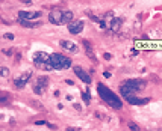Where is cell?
I'll use <instances>...</instances> for the list:
<instances>
[{"mask_svg": "<svg viewBox=\"0 0 162 131\" xmlns=\"http://www.w3.org/2000/svg\"><path fill=\"white\" fill-rule=\"evenodd\" d=\"M37 85H39L41 87H47L49 86V79H47V77H44V75H41V77H38L37 79Z\"/></svg>", "mask_w": 162, "mask_h": 131, "instance_id": "17", "label": "cell"}, {"mask_svg": "<svg viewBox=\"0 0 162 131\" xmlns=\"http://www.w3.org/2000/svg\"><path fill=\"white\" fill-rule=\"evenodd\" d=\"M67 131H79V128H68Z\"/></svg>", "mask_w": 162, "mask_h": 131, "instance_id": "30", "label": "cell"}, {"mask_svg": "<svg viewBox=\"0 0 162 131\" xmlns=\"http://www.w3.org/2000/svg\"><path fill=\"white\" fill-rule=\"evenodd\" d=\"M123 23H124V18H121V17H118V18H114L112 21H111V30H114V32H118L120 29H121V26H123Z\"/></svg>", "mask_w": 162, "mask_h": 131, "instance_id": "13", "label": "cell"}, {"mask_svg": "<svg viewBox=\"0 0 162 131\" xmlns=\"http://www.w3.org/2000/svg\"><path fill=\"white\" fill-rule=\"evenodd\" d=\"M62 18H64V11L61 9H53L49 14V21L52 24H56V26L62 24Z\"/></svg>", "mask_w": 162, "mask_h": 131, "instance_id": "5", "label": "cell"}, {"mask_svg": "<svg viewBox=\"0 0 162 131\" xmlns=\"http://www.w3.org/2000/svg\"><path fill=\"white\" fill-rule=\"evenodd\" d=\"M18 23H20L21 26L29 27V29H33V27H38V26H39V23H32V21H29V20H23V18H18Z\"/></svg>", "mask_w": 162, "mask_h": 131, "instance_id": "16", "label": "cell"}, {"mask_svg": "<svg viewBox=\"0 0 162 131\" xmlns=\"http://www.w3.org/2000/svg\"><path fill=\"white\" fill-rule=\"evenodd\" d=\"M0 75H2V77H8L9 75V69L6 67H2V68H0Z\"/></svg>", "mask_w": 162, "mask_h": 131, "instance_id": "19", "label": "cell"}, {"mask_svg": "<svg viewBox=\"0 0 162 131\" xmlns=\"http://www.w3.org/2000/svg\"><path fill=\"white\" fill-rule=\"evenodd\" d=\"M73 71H74V74L77 75V79H80L83 83H86V85L91 83V77L88 75V73L83 68H80V67H73Z\"/></svg>", "mask_w": 162, "mask_h": 131, "instance_id": "7", "label": "cell"}, {"mask_svg": "<svg viewBox=\"0 0 162 131\" xmlns=\"http://www.w3.org/2000/svg\"><path fill=\"white\" fill-rule=\"evenodd\" d=\"M120 92H121V95L124 98H129V97H136V93L140 92L138 89H135L133 86H130V85H127V83H123L121 86H120Z\"/></svg>", "mask_w": 162, "mask_h": 131, "instance_id": "4", "label": "cell"}, {"mask_svg": "<svg viewBox=\"0 0 162 131\" xmlns=\"http://www.w3.org/2000/svg\"><path fill=\"white\" fill-rule=\"evenodd\" d=\"M126 83H127V85H130V86H133L135 89H138V91H141V89H144V87H146V85H147V81H146V80H141V79L127 80Z\"/></svg>", "mask_w": 162, "mask_h": 131, "instance_id": "11", "label": "cell"}, {"mask_svg": "<svg viewBox=\"0 0 162 131\" xmlns=\"http://www.w3.org/2000/svg\"><path fill=\"white\" fill-rule=\"evenodd\" d=\"M74 14L71 12V11H64V18H62V24H70V23H73L74 20Z\"/></svg>", "mask_w": 162, "mask_h": 131, "instance_id": "15", "label": "cell"}, {"mask_svg": "<svg viewBox=\"0 0 162 131\" xmlns=\"http://www.w3.org/2000/svg\"><path fill=\"white\" fill-rule=\"evenodd\" d=\"M31 75H32L31 71H26L25 74H21L20 77H17V79H14V86H15L17 89L25 87V86H26V83L29 81V79H31Z\"/></svg>", "mask_w": 162, "mask_h": 131, "instance_id": "6", "label": "cell"}, {"mask_svg": "<svg viewBox=\"0 0 162 131\" xmlns=\"http://www.w3.org/2000/svg\"><path fill=\"white\" fill-rule=\"evenodd\" d=\"M112 17H114V14H112V12H108V14H105V18H106V20H109V21H112V20H114Z\"/></svg>", "mask_w": 162, "mask_h": 131, "instance_id": "24", "label": "cell"}, {"mask_svg": "<svg viewBox=\"0 0 162 131\" xmlns=\"http://www.w3.org/2000/svg\"><path fill=\"white\" fill-rule=\"evenodd\" d=\"M103 75L106 77V79H109V77H111V74H109V73H103Z\"/></svg>", "mask_w": 162, "mask_h": 131, "instance_id": "29", "label": "cell"}, {"mask_svg": "<svg viewBox=\"0 0 162 131\" xmlns=\"http://www.w3.org/2000/svg\"><path fill=\"white\" fill-rule=\"evenodd\" d=\"M50 62H52V67L55 69H68V68H71V60L68 57H65L64 54H59V53H53V54H50Z\"/></svg>", "mask_w": 162, "mask_h": 131, "instance_id": "3", "label": "cell"}, {"mask_svg": "<svg viewBox=\"0 0 162 131\" xmlns=\"http://www.w3.org/2000/svg\"><path fill=\"white\" fill-rule=\"evenodd\" d=\"M21 2H23V3H31L32 0H21Z\"/></svg>", "mask_w": 162, "mask_h": 131, "instance_id": "31", "label": "cell"}, {"mask_svg": "<svg viewBox=\"0 0 162 131\" xmlns=\"http://www.w3.org/2000/svg\"><path fill=\"white\" fill-rule=\"evenodd\" d=\"M3 38H5V39H9V41H14L15 36H14V33H5Z\"/></svg>", "mask_w": 162, "mask_h": 131, "instance_id": "22", "label": "cell"}, {"mask_svg": "<svg viewBox=\"0 0 162 131\" xmlns=\"http://www.w3.org/2000/svg\"><path fill=\"white\" fill-rule=\"evenodd\" d=\"M83 30V21H73V23H70L68 24V32L71 35H77V33H80Z\"/></svg>", "mask_w": 162, "mask_h": 131, "instance_id": "9", "label": "cell"}, {"mask_svg": "<svg viewBox=\"0 0 162 131\" xmlns=\"http://www.w3.org/2000/svg\"><path fill=\"white\" fill-rule=\"evenodd\" d=\"M59 45L62 47V48H65L67 51H70V53H76L79 51V47H77L74 42H71V41H67V39H62V41H59Z\"/></svg>", "mask_w": 162, "mask_h": 131, "instance_id": "8", "label": "cell"}, {"mask_svg": "<svg viewBox=\"0 0 162 131\" xmlns=\"http://www.w3.org/2000/svg\"><path fill=\"white\" fill-rule=\"evenodd\" d=\"M129 128H130V131H140L138 125H136V124H133V122H129Z\"/></svg>", "mask_w": 162, "mask_h": 131, "instance_id": "21", "label": "cell"}, {"mask_svg": "<svg viewBox=\"0 0 162 131\" xmlns=\"http://www.w3.org/2000/svg\"><path fill=\"white\" fill-rule=\"evenodd\" d=\"M33 65L38 69H44V71L55 69V68L52 67V62H50V54H46V53H43V51L35 53V56H33Z\"/></svg>", "mask_w": 162, "mask_h": 131, "instance_id": "2", "label": "cell"}, {"mask_svg": "<svg viewBox=\"0 0 162 131\" xmlns=\"http://www.w3.org/2000/svg\"><path fill=\"white\" fill-rule=\"evenodd\" d=\"M33 92L37 93V95H41V93L44 92V87H41L39 85H35V86H33Z\"/></svg>", "mask_w": 162, "mask_h": 131, "instance_id": "18", "label": "cell"}, {"mask_svg": "<svg viewBox=\"0 0 162 131\" xmlns=\"http://www.w3.org/2000/svg\"><path fill=\"white\" fill-rule=\"evenodd\" d=\"M88 15H89V18H91L93 21H97V23L100 21V18H97V17H95V15H93V14H89V12H88Z\"/></svg>", "mask_w": 162, "mask_h": 131, "instance_id": "25", "label": "cell"}, {"mask_svg": "<svg viewBox=\"0 0 162 131\" xmlns=\"http://www.w3.org/2000/svg\"><path fill=\"white\" fill-rule=\"evenodd\" d=\"M3 53H5L6 56H12V54H14V50H12V48H5Z\"/></svg>", "mask_w": 162, "mask_h": 131, "instance_id": "23", "label": "cell"}, {"mask_svg": "<svg viewBox=\"0 0 162 131\" xmlns=\"http://www.w3.org/2000/svg\"><path fill=\"white\" fill-rule=\"evenodd\" d=\"M46 125H47L49 128H52V130H56V125H53V124H49V122H47Z\"/></svg>", "mask_w": 162, "mask_h": 131, "instance_id": "27", "label": "cell"}, {"mask_svg": "<svg viewBox=\"0 0 162 131\" xmlns=\"http://www.w3.org/2000/svg\"><path fill=\"white\" fill-rule=\"evenodd\" d=\"M106 60H109V59H112V54H109V53H105V56H103Z\"/></svg>", "mask_w": 162, "mask_h": 131, "instance_id": "26", "label": "cell"}, {"mask_svg": "<svg viewBox=\"0 0 162 131\" xmlns=\"http://www.w3.org/2000/svg\"><path fill=\"white\" fill-rule=\"evenodd\" d=\"M129 101V103L132 105H142V104H147L148 103V98H136V97H129V98H126Z\"/></svg>", "mask_w": 162, "mask_h": 131, "instance_id": "14", "label": "cell"}, {"mask_svg": "<svg viewBox=\"0 0 162 131\" xmlns=\"http://www.w3.org/2000/svg\"><path fill=\"white\" fill-rule=\"evenodd\" d=\"M97 89H99V93H100V97L101 99L105 101V103H108L111 107H114V109H121V101H120V98L117 97L114 92H111L109 89H108L105 85H97Z\"/></svg>", "mask_w": 162, "mask_h": 131, "instance_id": "1", "label": "cell"}, {"mask_svg": "<svg viewBox=\"0 0 162 131\" xmlns=\"http://www.w3.org/2000/svg\"><path fill=\"white\" fill-rule=\"evenodd\" d=\"M82 98H83V101H85V104H89V101H91V97H89L88 92H83L82 93Z\"/></svg>", "mask_w": 162, "mask_h": 131, "instance_id": "20", "label": "cell"}, {"mask_svg": "<svg viewBox=\"0 0 162 131\" xmlns=\"http://www.w3.org/2000/svg\"><path fill=\"white\" fill-rule=\"evenodd\" d=\"M18 17L20 18H23V20H37V18H39L41 17V12H27V11H20L18 12Z\"/></svg>", "mask_w": 162, "mask_h": 131, "instance_id": "10", "label": "cell"}, {"mask_svg": "<svg viewBox=\"0 0 162 131\" xmlns=\"http://www.w3.org/2000/svg\"><path fill=\"white\" fill-rule=\"evenodd\" d=\"M82 44H83V47H85L86 56H88L89 59H91L93 62H97V59H95V56H94V51H93V47H91V44H89V41L83 39V41H82Z\"/></svg>", "mask_w": 162, "mask_h": 131, "instance_id": "12", "label": "cell"}, {"mask_svg": "<svg viewBox=\"0 0 162 131\" xmlns=\"http://www.w3.org/2000/svg\"><path fill=\"white\" fill-rule=\"evenodd\" d=\"M46 124H47V122H44V121H38V122H37V125H46Z\"/></svg>", "mask_w": 162, "mask_h": 131, "instance_id": "28", "label": "cell"}]
</instances>
